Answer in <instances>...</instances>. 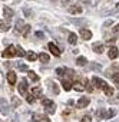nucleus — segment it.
Wrapping results in <instances>:
<instances>
[{"label": "nucleus", "mask_w": 119, "mask_h": 122, "mask_svg": "<svg viewBox=\"0 0 119 122\" xmlns=\"http://www.w3.org/2000/svg\"><path fill=\"white\" fill-rule=\"evenodd\" d=\"M68 12H69L70 15H80V13L83 12V9H82V6L78 5V3H70V5L68 6Z\"/></svg>", "instance_id": "f257e3e1"}, {"label": "nucleus", "mask_w": 119, "mask_h": 122, "mask_svg": "<svg viewBox=\"0 0 119 122\" xmlns=\"http://www.w3.org/2000/svg\"><path fill=\"white\" fill-rule=\"evenodd\" d=\"M42 103H43V106H46L47 113H55V111H56V105L53 103V101H50V99H43Z\"/></svg>", "instance_id": "f03ea898"}, {"label": "nucleus", "mask_w": 119, "mask_h": 122, "mask_svg": "<svg viewBox=\"0 0 119 122\" xmlns=\"http://www.w3.org/2000/svg\"><path fill=\"white\" fill-rule=\"evenodd\" d=\"M16 50H17V46L10 45V46L6 47V50L3 52V57H13V56H16Z\"/></svg>", "instance_id": "7ed1b4c3"}, {"label": "nucleus", "mask_w": 119, "mask_h": 122, "mask_svg": "<svg viewBox=\"0 0 119 122\" xmlns=\"http://www.w3.org/2000/svg\"><path fill=\"white\" fill-rule=\"evenodd\" d=\"M92 82H93L95 88H98V89H105V86H106L105 81L100 79V78H98V76H93V78H92Z\"/></svg>", "instance_id": "20e7f679"}, {"label": "nucleus", "mask_w": 119, "mask_h": 122, "mask_svg": "<svg viewBox=\"0 0 119 122\" xmlns=\"http://www.w3.org/2000/svg\"><path fill=\"white\" fill-rule=\"evenodd\" d=\"M89 102H90V99H89L88 96H82V98H79V101H78L76 106L82 109V108H86V106L89 105Z\"/></svg>", "instance_id": "39448f33"}, {"label": "nucleus", "mask_w": 119, "mask_h": 122, "mask_svg": "<svg viewBox=\"0 0 119 122\" xmlns=\"http://www.w3.org/2000/svg\"><path fill=\"white\" fill-rule=\"evenodd\" d=\"M79 33H80V37H82L83 40H89V39H92V32H90L89 29H85V27H82Z\"/></svg>", "instance_id": "423d86ee"}, {"label": "nucleus", "mask_w": 119, "mask_h": 122, "mask_svg": "<svg viewBox=\"0 0 119 122\" xmlns=\"http://www.w3.org/2000/svg\"><path fill=\"white\" fill-rule=\"evenodd\" d=\"M7 106H9V105H7V101L2 98V99H0V112L6 115V113L9 112V108H7Z\"/></svg>", "instance_id": "0eeeda50"}, {"label": "nucleus", "mask_w": 119, "mask_h": 122, "mask_svg": "<svg viewBox=\"0 0 119 122\" xmlns=\"http://www.w3.org/2000/svg\"><path fill=\"white\" fill-rule=\"evenodd\" d=\"M19 92H20V95L27 96V85H26V81H22L19 83Z\"/></svg>", "instance_id": "6e6552de"}, {"label": "nucleus", "mask_w": 119, "mask_h": 122, "mask_svg": "<svg viewBox=\"0 0 119 122\" xmlns=\"http://www.w3.org/2000/svg\"><path fill=\"white\" fill-rule=\"evenodd\" d=\"M118 55H119V50H118V47H115V46H112V47L109 49V52H108L109 59H116Z\"/></svg>", "instance_id": "1a4fd4ad"}, {"label": "nucleus", "mask_w": 119, "mask_h": 122, "mask_svg": "<svg viewBox=\"0 0 119 122\" xmlns=\"http://www.w3.org/2000/svg\"><path fill=\"white\" fill-rule=\"evenodd\" d=\"M47 47H49V50H50L55 56H60V50H59V47H57L55 43H49V45H47Z\"/></svg>", "instance_id": "9d476101"}, {"label": "nucleus", "mask_w": 119, "mask_h": 122, "mask_svg": "<svg viewBox=\"0 0 119 122\" xmlns=\"http://www.w3.org/2000/svg\"><path fill=\"white\" fill-rule=\"evenodd\" d=\"M92 49H93V52L95 53H103V49H105V46L102 45V43H93V46H92Z\"/></svg>", "instance_id": "9b49d317"}, {"label": "nucleus", "mask_w": 119, "mask_h": 122, "mask_svg": "<svg viewBox=\"0 0 119 122\" xmlns=\"http://www.w3.org/2000/svg\"><path fill=\"white\" fill-rule=\"evenodd\" d=\"M106 112H108V111H105L103 108H99V109L96 111V113H95V115H96V118L100 121V119H106Z\"/></svg>", "instance_id": "f8f14e48"}, {"label": "nucleus", "mask_w": 119, "mask_h": 122, "mask_svg": "<svg viewBox=\"0 0 119 122\" xmlns=\"http://www.w3.org/2000/svg\"><path fill=\"white\" fill-rule=\"evenodd\" d=\"M7 81H9V83L10 85H15L16 83V73L15 72H7Z\"/></svg>", "instance_id": "ddd939ff"}, {"label": "nucleus", "mask_w": 119, "mask_h": 122, "mask_svg": "<svg viewBox=\"0 0 119 122\" xmlns=\"http://www.w3.org/2000/svg\"><path fill=\"white\" fill-rule=\"evenodd\" d=\"M37 57H39V56H37V55H36V53H35V52H32V50H30V52H27V53H26V59H27V60H29V62H35V60H36V59H37Z\"/></svg>", "instance_id": "4468645a"}, {"label": "nucleus", "mask_w": 119, "mask_h": 122, "mask_svg": "<svg viewBox=\"0 0 119 122\" xmlns=\"http://www.w3.org/2000/svg\"><path fill=\"white\" fill-rule=\"evenodd\" d=\"M9 29H10L9 22H6V20H0V30H2V32H7Z\"/></svg>", "instance_id": "2eb2a0df"}, {"label": "nucleus", "mask_w": 119, "mask_h": 122, "mask_svg": "<svg viewBox=\"0 0 119 122\" xmlns=\"http://www.w3.org/2000/svg\"><path fill=\"white\" fill-rule=\"evenodd\" d=\"M86 63H88V59L83 57V56H79V57L76 59V65H78V66H85Z\"/></svg>", "instance_id": "dca6fc26"}, {"label": "nucleus", "mask_w": 119, "mask_h": 122, "mask_svg": "<svg viewBox=\"0 0 119 122\" xmlns=\"http://www.w3.org/2000/svg\"><path fill=\"white\" fill-rule=\"evenodd\" d=\"M3 13H5V16H6V19H12L13 15H15L10 7H5V9H3Z\"/></svg>", "instance_id": "f3484780"}, {"label": "nucleus", "mask_w": 119, "mask_h": 122, "mask_svg": "<svg viewBox=\"0 0 119 122\" xmlns=\"http://www.w3.org/2000/svg\"><path fill=\"white\" fill-rule=\"evenodd\" d=\"M25 26H26V25L23 23V20H17V22H16V32H17V33H22V30L25 29Z\"/></svg>", "instance_id": "a211bd4d"}, {"label": "nucleus", "mask_w": 119, "mask_h": 122, "mask_svg": "<svg viewBox=\"0 0 119 122\" xmlns=\"http://www.w3.org/2000/svg\"><path fill=\"white\" fill-rule=\"evenodd\" d=\"M62 86H63L65 91H70V89H72V82L68 81V79H63V81H62Z\"/></svg>", "instance_id": "6ab92c4d"}, {"label": "nucleus", "mask_w": 119, "mask_h": 122, "mask_svg": "<svg viewBox=\"0 0 119 122\" xmlns=\"http://www.w3.org/2000/svg\"><path fill=\"white\" fill-rule=\"evenodd\" d=\"M68 42H69L70 45H76V42H78V36H76L75 33H69V39H68Z\"/></svg>", "instance_id": "aec40b11"}, {"label": "nucleus", "mask_w": 119, "mask_h": 122, "mask_svg": "<svg viewBox=\"0 0 119 122\" xmlns=\"http://www.w3.org/2000/svg\"><path fill=\"white\" fill-rule=\"evenodd\" d=\"M103 92H105V95H106V96H109V98H110V96H113V88H110L109 85H106V86H105Z\"/></svg>", "instance_id": "412c9836"}, {"label": "nucleus", "mask_w": 119, "mask_h": 122, "mask_svg": "<svg viewBox=\"0 0 119 122\" xmlns=\"http://www.w3.org/2000/svg\"><path fill=\"white\" fill-rule=\"evenodd\" d=\"M12 105H13L15 108H19V106L22 105V101H20L17 96H12Z\"/></svg>", "instance_id": "4be33fe9"}, {"label": "nucleus", "mask_w": 119, "mask_h": 122, "mask_svg": "<svg viewBox=\"0 0 119 122\" xmlns=\"http://www.w3.org/2000/svg\"><path fill=\"white\" fill-rule=\"evenodd\" d=\"M39 59H40V62H43V63H47L50 57H49V55H47V53H40V55H39Z\"/></svg>", "instance_id": "5701e85b"}, {"label": "nucleus", "mask_w": 119, "mask_h": 122, "mask_svg": "<svg viewBox=\"0 0 119 122\" xmlns=\"http://www.w3.org/2000/svg\"><path fill=\"white\" fill-rule=\"evenodd\" d=\"M27 73H29V79H30V81H33V82H37V81H39V76H37V75H36L35 72L29 71Z\"/></svg>", "instance_id": "b1692460"}, {"label": "nucleus", "mask_w": 119, "mask_h": 122, "mask_svg": "<svg viewBox=\"0 0 119 122\" xmlns=\"http://www.w3.org/2000/svg\"><path fill=\"white\" fill-rule=\"evenodd\" d=\"M32 95H35V96H40V95H42V88L35 86V88L32 89Z\"/></svg>", "instance_id": "393cba45"}, {"label": "nucleus", "mask_w": 119, "mask_h": 122, "mask_svg": "<svg viewBox=\"0 0 119 122\" xmlns=\"http://www.w3.org/2000/svg\"><path fill=\"white\" fill-rule=\"evenodd\" d=\"M16 56H19V57H22V56H26L25 50H23L20 46H17V50H16Z\"/></svg>", "instance_id": "a878e982"}, {"label": "nucleus", "mask_w": 119, "mask_h": 122, "mask_svg": "<svg viewBox=\"0 0 119 122\" xmlns=\"http://www.w3.org/2000/svg\"><path fill=\"white\" fill-rule=\"evenodd\" d=\"M29 32H30V26H29V25H26V26H25V29L22 30V35H23V36H27V35H29Z\"/></svg>", "instance_id": "bb28decb"}, {"label": "nucleus", "mask_w": 119, "mask_h": 122, "mask_svg": "<svg viewBox=\"0 0 119 122\" xmlns=\"http://www.w3.org/2000/svg\"><path fill=\"white\" fill-rule=\"evenodd\" d=\"M115 116V111L113 109H109L108 112H106V119H110V118H113Z\"/></svg>", "instance_id": "cd10ccee"}, {"label": "nucleus", "mask_w": 119, "mask_h": 122, "mask_svg": "<svg viewBox=\"0 0 119 122\" xmlns=\"http://www.w3.org/2000/svg\"><path fill=\"white\" fill-rule=\"evenodd\" d=\"M73 88H75V89H76V91H79V92H80V91H83V89H85V88H83V86H82V83H79V82H76V83H75V86H73Z\"/></svg>", "instance_id": "c85d7f7f"}, {"label": "nucleus", "mask_w": 119, "mask_h": 122, "mask_svg": "<svg viewBox=\"0 0 119 122\" xmlns=\"http://www.w3.org/2000/svg\"><path fill=\"white\" fill-rule=\"evenodd\" d=\"M85 85H86V86H85V88H86V89H88V91H89V92H92V91H93V88H92V85H90V82H89V81H88V79H86V81H85Z\"/></svg>", "instance_id": "c756f323"}, {"label": "nucleus", "mask_w": 119, "mask_h": 122, "mask_svg": "<svg viewBox=\"0 0 119 122\" xmlns=\"http://www.w3.org/2000/svg\"><path fill=\"white\" fill-rule=\"evenodd\" d=\"M112 79H113V82L116 83V86L119 88V73H116V75H113V76H112Z\"/></svg>", "instance_id": "7c9ffc66"}, {"label": "nucleus", "mask_w": 119, "mask_h": 122, "mask_svg": "<svg viewBox=\"0 0 119 122\" xmlns=\"http://www.w3.org/2000/svg\"><path fill=\"white\" fill-rule=\"evenodd\" d=\"M23 13L26 15V17H32V15H33V13H32V10H29V9H26V7L23 9Z\"/></svg>", "instance_id": "2f4dec72"}, {"label": "nucleus", "mask_w": 119, "mask_h": 122, "mask_svg": "<svg viewBox=\"0 0 119 122\" xmlns=\"http://www.w3.org/2000/svg\"><path fill=\"white\" fill-rule=\"evenodd\" d=\"M80 122H92V118H90L89 115H85V116L80 119Z\"/></svg>", "instance_id": "473e14b6"}, {"label": "nucleus", "mask_w": 119, "mask_h": 122, "mask_svg": "<svg viewBox=\"0 0 119 122\" xmlns=\"http://www.w3.org/2000/svg\"><path fill=\"white\" fill-rule=\"evenodd\" d=\"M90 68H92V69H96V71H100V69H102V66L98 65V63H90Z\"/></svg>", "instance_id": "72a5a7b5"}, {"label": "nucleus", "mask_w": 119, "mask_h": 122, "mask_svg": "<svg viewBox=\"0 0 119 122\" xmlns=\"http://www.w3.org/2000/svg\"><path fill=\"white\" fill-rule=\"evenodd\" d=\"M26 101H27L29 103H33V102H35V95H27Z\"/></svg>", "instance_id": "f704fd0d"}, {"label": "nucleus", "mask_w": 119, "mask_h": 122, "mask_svg": "<svg viewBox=\"0 0 119 122\" xmlns=\"http://www.w3.org/2000/svg\"><path fill=\"white\" fill-rule=\"evenodd\" d=\"M98 3H99V0H89V2H88V5H90V6H98Z\"/></svg>", "instance_id": "c9c22d12"}, {"label": "nucleus", "mask_w": 119, "mask_h": 122, "mask_svg": "<svg viewBox=\"0 0 119 122\" xmlns=\"http://www.w3.org/2000/svg\"><path fill=\"white\" fill-rule=\"evenodd\" d=\"M72 0H59V3H60V6H65V5H70Z\"/></svg>", "instance_id": "e433bc0d"}, {"label": "nucleus", "mask_w": 119, "mask_h": 122, "mask_svg": "<svg viewBox=\"0 0 119 122\" xmlns=\"http://www.w3.org/2000/svg\"><path fill=\"white\" fill-rule=\"evenodd\" d=\"M119 33V25H116L113 29H112V35H118Z\"/></svg>", "instance_id": "4c0bfd02"}, {"label": "nucleus", "mask_w": 119, "mask_h": 122, "mask_svg": "<svg viewBox=\"0 0 119 122\" xmlns=\"http://www.w3.org/2000/svg\"><path fill=\"white\" fill-rule=\"evenodd\" d=\"M63 72H65V69H62V68H57L56 69V73L57 75H63Z\"/></svg>", "instance_id": "58836bf2"}, {"label": "nucleus", "mask_w": 119, "mask_h": 122, "mask_svg": "<svg viewBox=\"0 0 119 122\" xmlns=\"http://www.w3.org/2000/svg\"><path fill=\"white\" fill-rule=\"evenodd\" d=\"M109 26H112V20H108V22H105V25H103V27L106 29V27H109Z\"/></svg>", "instance_id": "ea45409f"}, {"label": "nucleus", "mask_w": 119, "mask_h": 122, "mask_svg": "<svg viewBox=\"0 0 119 122\" xmlns=\"http://www.w3.org/2000/svg\"><path fill=\"white\" fill-rule=\"evenodd\" d=\"M52 91H53L55 93H57V92H59V89H57V86H56V83H53V86H52Z\"/></svg>", "instance_id": "a19ab883"}, {"label": "nucleus", "mask_w": 119, "mask_h": 122, "mask_svg": "<svg viewBox=\"0 0 119 122\" xmlns=\"http://www.w3.org/2000/svg\"><path fill=\"white\" fill-rule=\"evenodd\" d=\"M19 69L20 71H27V66L26 65H19Z\"/></svg>", "instance_id": "79ce46f5"}, {"label": "nucleus", "mask_w": 119, "mask_h": 122, "mask_svg": "<svg viewBox=\"0 0 119 122\" xmlns=\"http://www.w3.org/2000/svg\"><path fill=\"white\" fill-rule=\"evenodd\" d=\"M36 36L37 37H43V32H36Z\"/></svg>", "instance_id": "37998d69"}, {"label": "nucleus", "mask_w": 119, "mask_h": 122, "mask_svg": "<svg viewBox=\"0 0 119 122\" xmlns=\"http://www.w3.org/2000/svg\"><path fill=\"white\" fill-rule=\"evenodd\" d=\"M40 122H50V119H47V118H40Z\"/></svg>", "instance_id": "c03bdc74"}, {"label": "nucleus", "mask_w": 119, "mask_h": 122, "mask_svg": "<svg viewBox=\"0 0 119 122\" xmlns=\"http://www.w3.org/2000/svg\"><path fill=\"white\" fill-rule=\"evenodd\" d=\"M113 42H115V37H112V39H109V40H108V45H110V43H113Z\"/></svg>", "instance_id": "a18cd8bd"}, {"label": "nucleus", "mask_w": 119, "mask_h": 122, "mask_svg": "<svg viewBox=\"0 0 119 122\" xmlns=\"http://www.w3.org/2000/svg\"><path fill=\"white\" fill-rule=\"evenodd\" d=\"M82 2H83V3H88V2H89V0H82Z\"/></svg>", "instance_id": "49530a36"}, {"label": "nucleus", "mask_w": 119, "mask_h": 122, "mask_svg": "<svg viewBox=\"0 0 119 122\" xmlns=\"http://www.w3.org/2000/svg\"><path fill=\"white\" fill-rule=\"evenodd\" d=\"M52 2H55V0H52Z\"/></svg>", "instance_id": "de8ad7c7"}, {"label": "nucleus", "mask_w": 119, "mask_h": 122, "mask_svg": "<svg viewBox=\"0 0 119 122\" xmlns=\"http://www.w3.org/2000/svg\"><path fill=\"white\" fill-rule=\"evenodd\" d=\"M3 2H5V0H3Z\"/></svg>", "instance_id": "09e8293b"}, {"label": "nucleus", "mask_w": 119, "mask_h": 122, "mask_svg": "<svg viewBox=\"0 0 119 122\" xmlns=\"http://www.w3.org/2000/svg\"><path fill=\"white\" fill-rule=\"evenodd\" d=\"M0 122H2V121H0Z\"/></svg>", "instance_id": "8fccbe9b"}]
</instances>
